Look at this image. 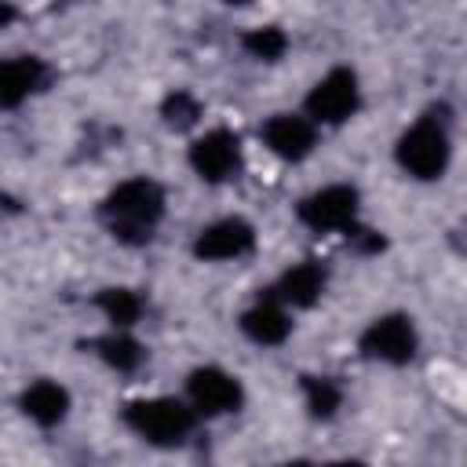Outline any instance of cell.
<instances>
[{
	"label": "cell",
	"mask_w": 467,
	"mask_h": 467,
	"mask_svg": "<svg viewBox=\"0 0 467 467\" xmlns=\"http://www.w3.org/2000/svg\"><path fill=\"white\" fill-rule=\"evenodd\" d=\"M102 215H106V226L113 230V237H120L128 244H142V241H150L153 226L164 215V193L150 179H128L117 190H109V197L102 201Z\"/></svg>",
	"instance_id": "1"
},
{
	"label": "cell",
	"mask_w": 467,
	"mask_h": 467,
	"mask_svg": "<svg viewBox=\"0 0 467 467\" xmlns=\"http://www.w3.org/2000/svg\"><path fill=\"white\" fill-rule=\"evenodd\" d=\"M124 420L135 434H142L153 445H179L197 420V409L182 405L179 398H146V401H131L124 409Z\"/></svg>",
	"instance_id": "2"
},
{
	"label": "cell",
	"mask_w": 467,
	"mask_h": 467,
	"mask_svg": "<svg viewBox=\"0 0 467 467\" xmlns=\"http://www.w3.org/2000/svg\"><path fill=\"white\" fill-rule=\"evenodd\" d=\"M398 164L416 179H438L449 164V139L434 124V117L420 120L398 139Z\"/></svg>",
	"instance_id": "3"
},
{
	"label": "cell",
	"mask_w": 467,
	"mask_h": 467,
	"mask_svg": "<svg viewBox=\"0 0 467 467\" xmlns=\"http://www.w3.org/2000/svg\"><path fill=\"white\" fill-rule=\"evenodd\" d=\"M361 354L387 361V365H405L416 354V328L405 314H387L376 317L365 332H361Z\"/></svg>",
	"instance_id": "4"
},
{
	"label": "cell",
	"mask_w": 467,
	"mask_h": 467,
	"mask_svg": "<svg viewBox=\"0 0 467 467\" xmlns=\"http://www.w3.org/2000/svg\"><path fill=\"white\" fill-rule=\"evenodd\" d=\"M358 109V77L350 69H332L306 95V113L317 124H339Z\"/></svg>",
	"instance_id": "5"
},
{
	"label": "cell",
	"mask_w": 467,
	"mask_h": 467,
	"mask_svg": "<svg viewBox=\"0 0 467 467\" xmlns=\"http://www.w3.org/2000/svg\"><path fill=\"white\" fill-rule=\"evenodd\" d=\"M358 190L354 186H325L299 201V219L314 230H347L354 226Z\"/></svg>",
	"instance_id": "6"
},
{
	"label": "cell",
	"mask_w": 467,
	"mask_h": 467,
	"mask_svg": "<svg viewBox=\"0 0 467 467\" xmlns=\"http://www.w3.org/2000/svg\"><path fill=\"white\" fill-rule=\"evenodd\" d=\"M190 164H193V171H197L201 179H208V182L230 179V175L237 171V164H241V142H237V135L226 131V128H215V131L201 135V139L190 146Z\"/></svg>",
	"instance_id": "7"
},
{
	"label": "cell",
	"mask_w": 467,
	"mask_h": 467,
	"mask_svg": "<svg viewBox=\"0 0 467 467\" xmlns=\"http://www.w3.org/2000/svg\"><path fill=\"white\" fill-rule=\"evenodd\" d=\"M186 390H190V405H193L201 416H223V412H234V409L241 405V398H244V394H241V383H237L230 372L215 368V365L190 372Z\"/></svg>",
	"instance_id": "8"
},
{
	"label": "cell",
	"mask_w": 467,
	"mask_h": 467,
	"mask_svg": "<svg viewBox=\"0 0 467 467\" xmlns=\"http://www.w3.org/2000/svg\"><path fill=\"white\" fill-rule=\"evenodd\" d=\"M252 244H255L252 223H244V219H219V223H212V226H204L197 234L193 255L197 259H208V263H215V259H237V255L252 252Z\"/></svg>",
	"instance_id": "9"
},
{
	"label": "cell",
	"mask_w": 467,
	"mask_h": 467,
	"mask_svg": "<svg viewBox=\"0 0 467 467\" xmlns=\"http://www.w3.org/2000/svg\"><path fill=\"white\" fill-rule=\"evenodd\" d=\"M263 142L285 161H303L314 150V124L306 117L277 113L263 124Z\"/></svg>",
	"instance_id": "10"
},
{
	"label": "cell",
	"mask_w": 467,
	"mask_h": 467,
	"mask_svg": "<svg viewBox=\"0 0 467 467\" xmlns=\"http://www.w3.org/2000/svg\"><path fill=\"white\" fill-rule=\"evenodd\" d=\"M44 77H47V69H44V62L33 58V55H22V58L4 62V69H0V102H4L7 109H15L26 95H33V91L44 84Z\"/></svg>",
	"instance_id": "11"
},
{
	"label": "cell",
	"mask_w": 467,
	"mask_h": 467,
	"mask_svg": "<svg viewBox=\"0 0 467 467\" xmlns=\"http://www.w3.org/2000/svg\"><path fill=\"white\" fill-rule=\"evenodd\" d=\"M66 409H69V394H66L58 383H51V379H36L33 387L22 390V412H26L33 423H40V427L62 423Z\"/></svg>",
	"instance_id": "12"
},
{
	"label": "cell",
	"mask_w": 467,
	"mask_h": 467,
	"mask_svg": "<svg viewBox=\"0 0 467 467\" xmlns=\"http://www.w3.org/2000/svg\"><path fill=\"white\" fill-rule=\"evenodd\" d=\"M321 288H325V270L317 263H296L292 270L281 274L274 292H277V299H285L292 306H310L321 296Z\"/></svg>",
	"instance_id": "13"
},
{
	"label": "cell",
	"mask_w": 467,
	"mask_h": 467,
	"mask_svg": "<svg viewBox=\"0 0 467 467\" xmlns=\"http://www.w3.org/2000/svg\"><path fill=\"white\" fill-rule=\"evenodd\" d=\"M241 328H244L248 339H255V343H263V347H274V343H281V339L288 336L292 321L285 317L281 306H274V303H255L252 310L241 314Z\"/></svg>",
	"instance_id": "14"
},
{
	"label": "cell",
	"mask_w": 467,
	"mask_h": 467,
	"mask_svg": "<svg viewBox=\"0 0 467 467\" xmlns=\"http://www.w3.org/2000/svg\"><path fill=\"white\" fill-rule=\"evenodd\" d=\"M95 303H99V310H102L117 328L135 325L139 314H142V303H139V296H135L131 288H102Z\"/></svg>",
	"instance_id": "15"
},
{
	"label": "cell",
	"mask_w": 467,
	"mask_h": 467,
	"mask_svg": "<svg viewBox=\"0 0 467 467\" xmlns=\"http://www.w3.org/2000/svg\"><path fill=\"white\" fill-rule=\"evenodd\" d=\"M99 354H102V361H106L109 368H117V372H135V368L142 365V347H139L131 336H124V332H113V336L99 339Z\"/></svg>",
	"instance_id": "16"
},
{
	"label": "cell",
	"mask_w": 467,
	"mask_h": 467,
	"mask_svg": "<svg viewBox=\"0 0 467 467\" xmlns=\"http://www.w3.org/2000/svg\"><path fill=\"white\" fill-rule=\"evenodd\" d=\"M241 44H244V51H248L252 58L277 62V58L285 55V47H288V36H285L277 26H259V29H248Z\"/></svg>",
	"instance_id": "17"
},
{
	"label": "cell",
	"mask_w": 467,
	"mask_h": 467,
	"mask_svg": "<svg viewBox=\"0 0 467 467\" xmlns=\"http://www.w3.org/2000/svg\"><path fill=\"white\" fill-rule=\"evenodd\" d=\"M303 394H306V409L317 420H328L339 409V387L325 376H303Z\"/></svg>",
	"instance_id": "18"
},
{
	"label": "cell",
	"mask_w": 467,
	"mask_h": 467,
	"mask_svg": "<svg viewBox=\"0 0 467 467\" xmlns=\"http://www.w3.org/2000/svg\"><path fill=\"white\" fill-rule=\"evenodd\" d=\"M161 117H164V124H171V128H193L197 120H201V102L190 95V91H171L168 99H164V106H161Z\"/></svg>",
	"instance_id": "19"
},
{
	"label": "cell",
	"mask_w": 467,
	"mask_h": 467,
	"mask_svg": "<svg viewBox=\"0 0 467 467\" xmlns=\"http://www.w3.org/2000/svg\"><path fill=\"white\" fill-rule=\"evenodd\" d=\"M226 4H244V0H226Z\"/></svg>",
	"instance_id": "20"
}]
</instances>
